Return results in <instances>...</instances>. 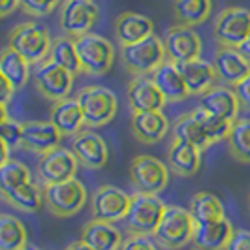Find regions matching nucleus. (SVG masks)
<instances>
[{
  "instance_id": "obj_1",
  "label": "nucleus",
  "mask_w": 250,
  "mask_h": 250,
  "mask_svg": "<svg viewBox=\"0 0 250 250\" xmlns=\"http://www.w3.org/2000/svg\"><path fill=\"white\" fill-rule=\"evenodd\" d=\"M196 220L190 211L179 205H167L156 231V243L166 250H179L187 247L196 233Z\"/></svg>"
},
{
  "instance_id": "obj_2",
  "label": "nucleus",
  "mask_w": 250,
  "mask_h": 250,
  "mask_svg": "<svg viewBox=\"0 0 250 250\" xmlns=\"http://www.w3.org/2000/svg\"><path fill=\"white\" fill-rule=\"evenodd\" d=\"M49 30L36 21H26L13 28L8 38V47L23 55L30 64H38L49 59L51 51Z\"/></svg>"
},
{
  "instance_id": "obj_3",
  "label": "nucleus",
  "mask_w": 250,
  "mask_h": 250,
  "mask_svg": "<svg viewBox=\"0 0 250 250\" xmlns=\"http://www.w3.org/2000/svg\"><path fill=\"white\" fill-rule=\"evenodd\" d=\"M167 205L158 198V194H134L125 222L134 235H152L160 224Z\"/></svg>"
},
{
  "instance_id": "obj_4",
  "label": "nucleus",
  "mask_w": 250,
  "mask_h": 250,
  "mask_svg": "<svg viewBox=\"0 0 250 250\" xmlns=\"http://www.w3.org/2000/svg\"><path fill=\"white\" fill-rule=\"evenodd\" d=\"M121 57H123L126 70L132 72L134 75L152 74L167 59L166 47H164V40H160L154 34L141 40V42H136V43L123 45Z\"/></svg>"
},
{
  "instance_id": "obj_5",
  "label": "nucleus",
  "mask_w": 250,
  "mask_h": 250,
  "mask_svg": "<svg viewBox=\"0 0 250 250\" xmlns=\"http://www.w3.org/2000/svg\"><path fill=\"white\" fill-rule=\"evenodd\" d=\"M43 192H45V207L59 218H70L77 214L88 198L87 188L75 177L62 183L45 185Z\"/></svg>"
},
{
  "instance_id": "obj_6",
  "label": "nucleus",
  "mask_w": 250,
  "mask_h": 250,
  "mask_svg": "<svg viewBox=\"0 0 250 250\" xmlns=\"http://www.w3.org/2000/svg\"><path fill=\"white\" fill-rule=\"evenodd\" d=\"M77 102L85 115V126L98 128L107 125L117 115L119 102L115 92L105 87H85L79 90Z\"/></svg>"
},
{
  "instance_id": "obj_7",
  "label": "nucleus",
  "mask_w": 250,
  "mask_h": 250,
  "mask_svg": "<svg viewBox=\"0 0 250 250\" xmlns=\"http://www.w3.org/2000/svg\"><path fill=\"white\" fill-rule=\"evenodd\" d=\"M75 45L83 72L90 75H104L111 70L115 61V47L109 40L88 32L75 38Z\"/></svg>"
},
{
  "instance_id": "obj_8",
  "label": "nucleus",
  "mask_w": 250,
  "mask_h": 250,
  "mask_svg": "<svg viewBox=\"0 0 250 250\" xmlns=\"http://www.w3.org/2000/svg\"><path fill=\"white\" fill-rule=\"evenodd\" d=\"M32 79L40 94L53 102L68 98L74 87V74L62 68L61 64L53 62L51 59H45L36 64Z\"/></svg>"
},
{
  "instance_id": "obj_9",
  "label": "nucleus",
  "mask_w": 250,
  "mask_h": 250,
  "mask_svg": "<svg viewBox=\"0 0 250 250\" xmlns=\"http://www.w3.org/2000/svg\"><path fill=\"white\" fill-rule=\"evenodd\" d=\"M130 179L141 194H158L169 183V169L162 160L149 154H139L130 164Z\"/></svg>"
},
{
  "instance_id": "obj_10",
  "label": "nucleus",
  "mask_w": 250,
  "mask_h": 250,
  "mask_svg": "<svg viewBox=\"0 0 250 250\" xmlns=\"http://www.w3.org/2000/svg\"><path fill=\"white\" fill-rule=\"evenodd\" d=\"M213 34L218 45L239 49L250 36V12L245 8L222 10L214 21Z\"/></svg>"
},
{
  "instance_id": "obj_11",
  "label": "nucleus",
  "mask_w": 250,
  "mask_h": 250,
  "mask_svg": "<svg viewBox=\"0 0 250 250\" xmlns=\"http://www.w3.org/2000/svg\"><path fill=\"white\" fill-rule=\"evenodd\" d=\"M100 17L94 0H64L61 6V28L70 38L88 34Z\"/></svg>"
},
{
  "instance_id": "obj_12",
  "label": "nucleus",
  "mask_w": 250,
  "mask_h": 250,
  "mask_svg": "<svg viewBox=\"0 0 250 250\" xmlns=\"http://www.w3.org/2000/svg\"><path fill=\"white\" fill-rule=\"evenodd\" d=\"M132 203V196H128L117 187H100L94 190L90 209H92V218L94 220H104V222H119L125 220L128 209Z\"/></svg>"
},
{
  "instance_id": "obj_13",
  "label": "nucleus",
  "mask_w": 250,
  "mask_h": 250,
  "mask_svg": "<svg viewBox=\"0 0 250 250\" xmlns=\"http://www.w3.org/2000/svg\"><path fill=\"white\" fill-rule=\"evenodd\" d=\"M77 167H79V160L74 154V150L57 147L40 156L38 175L43 185H55V183L74 179Z\"/></svg>"
},
{
  "instance_id": "obj_14",
  "label": "nucleus",
  "mask_w": 250,
  "mask_h": 250,
  "mask_svg": "<svg viewBox=\"0 0 250 250\" xmlns=\"http://www.w3.org/2000/svg\"><path fill=\"white\" fill-rule=\"evenodd\" d=\"M164 47H166L167 61L175 64L190 62V61L200 59L201 38L198 36V32L192 26L175 25L166 32Z\"/></svg>"
},
{
  "instance_id": "obj_15",
  "label": "nucleus",
  "mask_w": 250,
  "mask_h": 250,
  "mask_svg": "<svg viewBox=\"0 0 250 250\" xmlns=\"http://www.w3.org/2000/svg\"><path fill=\"white\" fill-rule=\"evenodd\" d=\"M126 98L134 113L141 111H162L166 98L152 81V77L147 75H136L126 90Z\"/></svg>"
},
{
  "instance_id": "obj_16",
  "label": "nucleus",
  "mask_w": 250,
  "mask_h": 250,
  "mask_svg": "<svg viewBox=\"0 0 250 250\" xmlns=\"http://www.w3.org/2000/svg\"><path fill=\"white\" fill-rule=\"evenodd\" d=\"M214 70L218 75V81L224 85L235 87L239 81H243L250 75V61L241 53L237 47H224L220 45L214 53Z\"/></svg>"
},
{
  "instance_id": "obj_17",
  "label": "nucleus",
  "mask_w": 250,
  "mask_h": 250,
  "mask_svg": "<svg viewBox=\"0 0 250 250\" xmlns=\"http://www.w3.org/2000/svg\"><path fill=\"white\" fill-rule=\"evenodd\" d=\"M72 150L79 164H83L87 169H102L109 158L105 141L90 130H81L75 134L72 139Z\"/></svg>"
},
{
  "instance_id": "obj_18",
  "label": "nucleus",
  "mask_w": 250,
  "mask_h": 250,
  "mask_svg": "<svg viewBox=\"0 0 250 250\" xmlns=\"http://www.w3.org/2000/svg\"><path fill=\"white\" fill-rule=\"evenodd\" d=\"M200 107L203 111L233 123L239 119L241 104L233 88H229L228 85H214L200 96Z\"/></svg>"
},
{
  "instance_id": "obj_19",
  "label": "nucleus",
  "mask_w": 250,
  "mask_h": 250,
  "mask_svg": "<svg viewBox=\"0 0 250 250\" xmlns=\"http://www.w3.org/2000/svg\"><path fill=\"white\" fill-rule=\"evenodd\" d=\"M62 139V132L53 125V123H43V121H30L23 125V147L34 152H47L59 147Z\"/></svg>"
},
{
  "instance_id": "obj_20",
  "label": "nucleus",
  "mask_w": 250,
  "mask_h": 250,
  "mask_svg": "<svg viewBox=\"0 0 250 250\" xmlns=\"http://www.w3.org/2000/svg\"><path fill=\"white\" fill-rule=\"evenodd\" d=\"M169 123L162 111H141L132 117V132L139 143L154 145L166 138Z\"/></svg>"
},
{
  "instance_id": "obj_21",
  "label": "nucleus",
  "mask_w": 250,
  "mask_h": 250,
  "mask_svg": "<svg viewBox=\"0 0 250 250\" xmlns=\"http://www.w3.org/2000/svg\"><path fill=\"white\" fill-rule=\"evenodd\" d=\"M150 77H152V81L156 83V87L160 88V92L167 102H183L190 96L179 66L171 61H166L164 64H160L150 74Z\"/></svg>"
},
{
  "instance_id": "obj_22",
  "label": "nucleus",
  "mask_w": 250,
  "mask_h": 250,
  "mask_svg": "<svg viewBox=\"0 0 250 250\" xmlns=\"http://www.w3.org/2000/svg\"><path fill=\"white\" fill-rule=\"evenodd\" d=\"M181 74H183V79L187 83L188 92L190 96L192 94H203L207 92L209 88H213L218 81V75H216V70H214V64L207 62V61H201V59H196V61H190V62H181L177 64Z\"/></svg>"
},
{
  "instance_id": "obj_23",
  "label": "nucleus",
  "mask_w": 250,
  "mask_h": 250,
  "mask_svg": "<svg viewBox=\"0 0 250 250\" xmlns=\"http://www.w3.org/2000/svg\"><path fill=\"white\" fill-rule=\"evenodd\" d=\"M233 231L235 229L228 218L209 224H198L192 243L198 250H226Z\"/></svg>"
},
{
  "instance_id": "obj_24",
  "label": "nucleus",
  "mask_w": 250,
  "mask_h": 250,
  "mask_svg": "<svg viewBox=\"0 0 250 250\" xmlns=\"http://www.w3.org/2000/svg\"><path fill=\"white\" fill-rule=\"evenodd\" d=\"M152 30H154V23L149 17L134 12L121 13L115 23V34L123 45H130L152 36Z\"/></svg>"
},
{
  "instance_id": "obj_25",
  "label": "nucleus",
  "mask_w": 250,
  "mask_h": 250,
  "mask_svg": "<svg viewBox=\"0 0 250 250\" xmlns=\"http://www.w3.org/2000/svg\"><path fill=\"white\" fill-rule=\"evenodd\" d=\"M81 241H85L94 250H121L125 243L121 231L111 222L104 220H90L83 226Z\"/></svg>"
},
{
  "instance_id": "obj_26",
  "label": "nucleus",
  "mask_w": 250,
  "mask_h": 250,
  "mask_svg": "<svg viewBox=\"0 0 250 250\" xmlns=\"http://www.w3.org/2000/svg\"><path fill=\"white\" fill-rule=\"evenodd\" d=\"M51 123L57 126L62 136H75L85 125V115L77 98H64L53 104L51 107Z\"/></svg>"
},
{
  "instance_id": "obj_27",
  "label": "nucleus",
  "mask_w": 250,
  "mask_h": 250,
  "mask_svg": "<svg viewBox=\"0 0 250 250\" xmlns=\"http://www.w3.org/2000/svg\"><path fill=\"white\" fill-rule=\"evenodd\" d=\"M200 152L201 150L198 147L173 139L167 149V166L173 173L181 177L196 175V171L200 169Z\"/></svg>"
},
{
  "instance_id": "obj_28",
  "label": "nucleus",
  "mask_w": 250,
  "mask_h": 250,
  "mask_svg": "<svg viewBox=\"0 0 250 250\" xmlns=\"http://www.w3.org/2000/svg\"><path fill=\"white\" fill-rule=\"evenodd\" d=\"M0 74L15 90H21L30 79V62L12 47H6L0 55Z\"/></svg>"
},
{
  "instance_id": "obj_29",
  "label": "nucleus",
  "mask_w": 250,
  "mask_h": 250,
  "mask_svg": "<svg viewBox=\"0 0 250 250\" xmlns=\"http://www.w3.org/2000/svg\"><path fill=\"white\" fill-rule=\"evenodd\" d=\"M2 198L17 211L36 213L45 203V192L34 183H28V185L17 187L13 190H2Z\"/></svg>"
},
{
  "instance_id": "obj_30",
  "label": "nucleus",
  "mask_w": 250,
  "mask_h": 250,
  "mask_svg": "<svg viewBox=\"0 0 250 250\" xmlns=\"http://www.w3.org/2000/svg\"><path fill=\"white\" fill-rule=\"evenodd\" d=\"M190 213L194 216L196 224H209L226 218L224 205L211 192H200L190 201Z\"/></svg>"
},
{
  "instance_id": "obj_31",
  "label": "nucleus",
  "mask_w": 250,
  "mask_h": 250,
  "mask_svg": "<svg viewBox=\"0 0 250 250\" xmlns=\"http://www.w3.org/2000/svg\"><path fill=\"white\" fill-rule=\"evenodd\" d=\"M173 139L190 143V145L198 147L200 150L207 149V147L213 145L194 113H187L185 117H181L175 125H173Z\"/></svg>"
},
{
  "instance_id": "obj_32",
  "label": "nucleus",
  "mask_w": 250,
  "mask_h": 250,
  "mask_svg": "<svg viewBox=\"0 0 250 250\" xmlns=\"http://www.w3.org/2000/svg\"><path fill=\"white\" fill-rule=\"evenodd\" d=\"M213 10V0H175L173 12L179 25L198 26L205 23Z\"/></svg>"
},
{
  "instance_id": "obj_33",
  "label": "nucleus",
  "mask_w": 250,
  "mask_h": 250,
  "mask_svg": "<svg viewBox=\"0 0 250 250\" xmlns=\"http://www.w3.org/2000/svg\"><path fill=\"white\" fill-rule=\"evenodd\" d=\"M49 59L53 62L61 64L62 68H66L74 75L83 72V66H81V61H79V53H77V45H75V38H55L49 51Z\"/></svg>"
},
{
  "instance_id": "obj_34",
  "label": "nucleus",
  "mask_w": 250,
  "mask_h": 250,
  "mask_svg": "<svg viewBox=\"0 0 250 250\" xmlns=\"http://www.w3.org/2000/svg\"><path fill=\"white\" fill-rule=\"evenodd\" d=\"M28 245V233L21 220L12 214H0V250H23Z\"/></svg>"
},
{
  "instance_id": "obj_35",
  "label": "nucleus",
  "mask_w": 250,
  "mask_h": 250,
  "mask_svg": "<svg viewBox=\"0 0 250 250\" xmlns=\"http://www.w3.org/2000/svg\"><path fill=\"white\" fill-rule=\"evenodd\" d=\"M228 149L231 156L243 164H250V119L233 121L228 134Z\"/></svg>"
},
{
  "instance_id": "obj_36",
  "label": "nucleus",
  "mask_w": 250,
  "mask_h": 250,
  "mask_svg": "<svg viewBox=\"0 0 250 250\" xmlns=\"http://www.w3.org/2000/svg\"><path fill=\"white\" fill-rule=\"evenodd\" d=\"M28 183H32V175L23 162L10 158L0 164V190H13Z\"/></svg>"
},
{
  "instance_id": "obj_37",
  "label": "nucleus",
  "mask_w": 250,
  "mask_h": 250,
  "mask_svg": "<svg viewBox=\"0 0 250 250\" xmlns=\"http://www.w3.org/2000/svg\"><path fill=\"white\" fill-rule=\"evenodd\" d=\"M196 115V119L201 123L203 126V130H205V134H207V138L211 143H218V141H222V139H228V134H229V130H231V121H226L222 117H216V115H211V113L203 111L201 107H198L196 111H192Z\"/></svg>"
},
{
  "instance_id": "obj_38",
  "label": "nucleus",
  "mask_w": 250,
  "mask_h": 250,
  "mask_svg": "<svg viewBox=\"0 0 250 250\" xmlns=\"http://www.w3.org/2000/svg\"><path fill=\"white\" fill-rule=\"evenodd\" d=\"M0 107H2V121H0V138H2V143L8 145L10 149H17V147L23 145V125L8 117L4 104H0Z\"/></svg>"
},
{
  "instance_id": "obj_39",
  "label": "nucleus",
  "mask_w": 250,
  "mask_h": 250,
  "mask_svg": "<svg viewBox=\"0 0 250 250\" xmlns=\"http://www.w3.org/2000/svg\"><path fill=\"white\" fill-rule=\"evenodd\" d=\"M59 4H61V0H21L23 12L32 15V17L49 15L53 10H57Z\"/></svg>"
},
{
  "instance_id": "obj_40",
  "label": "nucleus",
  "mask_w": 250,
  "mask_h": 250,
  "mask_svg": "<svg viewBox=\"0 0 250 250\" xmlns=\"http://www.w3.org/2000/svg\"><path fill=\"white\" fill-rule=\"evenodd\" d=\"M121 250H158L156 243L149 237V235H130L128 239H125Z\"/></svg>"
},
{
  "instance_id": "obj_41",
  "label": "nucleus",
  "mask_w": 250,
  "mask_h": 250,
  "mask_svg": "<svg viewBox=\"0 0 250 250\" xmlns=\"http://www.w3.org/2000/svg\"><path fill=\"white\" fill-rule=\"evenodd\" d=\"M226 250H250V231L249 229H235L229 239Z\"/></svg>"
},
{
  "instance_id": "obj_42",
  "label": "nucleus",
  "mask_w": 250,
  "mask_h": 250,
  "mask_svg": "<svg viewBox=\"0 0 250 250\" xmlns=\"http://www.w3.org/2000/svg\"><path fill=\"white\" fill-rule=\"evenodd\" d=\"M235 94L241 104V109L243 111H250V75H247L243 81H239L237 85L233 87Z\"/></svg>"
},
{
  "instance_id": "obj_43",
  "label": "nucleus",
  "mask_w": 250,
  "mask_h": 250,
  "mask_svg": "<svg viewBox=\"0 0 250 250\" xmlns=\"http://www.w3.org/2000/svg\"><path fill=\"white\" fill-rule=\"evenodd\" d=\"M19 6H21V0H0V15L2 17H8Z\"/></svg>"
},
{
  "instance_id": "obj_44",
  "label": "nucleus",
  "mask_w": 250,
  "mask_h": 250,
  "mask_svg": "<svg viewBox=\"0 0 250 250\" xmlns=\"http://www.w3.org/2000/svg\"><path fill=\"white\" fill-rule=\"evenodd\" d=\"M13 94H15V88H13L12 85H10V83L4 79V77H2V98H0L2 102H0V104H4V105H6L8 102L12 100Z\"/></svg>"
},
{
  "instance_id": "obj_45",
  "label": "nucleus",
  "mask_w": 250,
  "mask_h": 250,
  "mask_svg": "<svg viewBox=\"0 0 250 250\" xmlns=\"http://www.w3.org/2000/svg\"><path fill=\"white\" fill-rule=\"evenodd\" d=\"M64 250H94V249H90V247H88L85 241H81V239H79V241H74V243H70V245H68V247H66Z\"/></svg>"
},
{
  "instance_id": "obj_46",
  "label": "nucleus",
  "mask_w": 250,
  "mask_h": 250,
  "mask_svg": "<svg viewBox=\"0 0 250 250\" xmlns=\"http://www.w3.org/2000/svg\"><path fill=\"white\" fill-rule=\"evenodd\" d=\"M239 49H241V53H243V55H245V57L250 61V36H249V40H247V42H245V43L239 47Z\"/></svg>"
},
{
  "instance_id": "obj_47",
  "label": "nucleus",
  "mask_w": 250,
  "mask_h": 250,
  "mask_svg": "<svg viewBox=\"0 0 250 250\" xmlns=\"http://www.w3.org/2000/svg\"><path fill=\"white\" fill-rule=\"evenodd\" d=\"M23 250H43V249H40V247H36V245H26Z\"/></svg>"
},
{
  "instance_id": "obj_48",
  "label": "nucleus",
  "mask_w": 250,
  "mask_h": 250,
  "mask_svg": "<svg viewBox=\"0 0 250 250\" xmlns=\"http://www.w3.org/2000/svg\"><path fill=\"white\" fill-rule=\"evenodd\" d=\"M249 207H250V198H249Z\"/></svg>"
},
{
  "instance_id": "obj_49",
  "label": "nucleus",
  "mask_w": 250,
  "mask_h": 250,
  "mask_svg": "<svg viewBox=\"0 0 250 250\" xmlns=\"http://www.w3.org/2000/svg\"><path fill=\"white\" fill-rule=\"evenodd\" d=\"M196 250H198V249H196Z\"/></svg>"
}]
</instances>
